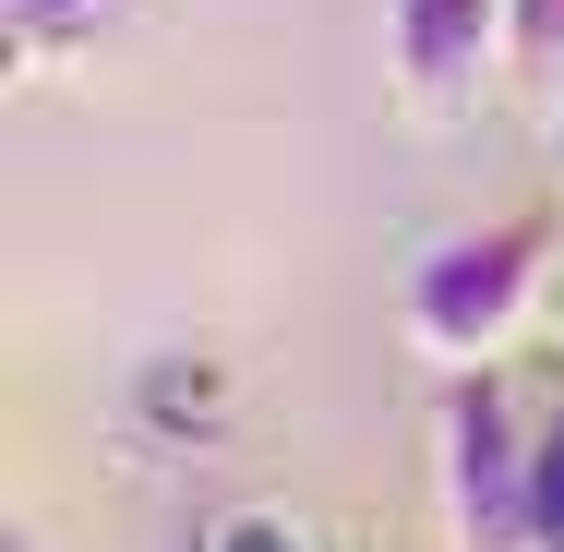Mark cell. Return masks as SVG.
Here are the masks:
<instances>
[{
	"mask_svg": "<svg viewBox=\"0 0 564 552\" xmlns=\"http://www.w3.org/2000/svg\"><path fill=\"white\" fill-rule=\"evenodd\" d=\"M541 552H564V421L541 444Z\"/></svg>",
	"mask_w": 564,
	"mask_h": 552,
	"instance_id": "5",
	"label": "cell"
},
{
	"mask_svg": "<svg viewBox=\"0 0 564 552\" xmlns=\"http://www.w3.org/2000/svg\"><path fill=\"white\" fill-rule=\"evenodd\" d=\"M505 73L541 109H564V0H505Z\"/></svg>",
	"mask_w": 564,
	"mask_h": 552,
	"instance_id": "4",
	"label": "cell"
},
{
	"mask_svg": "<svg viewBox=\"0 0 564 552\" xmlns=\"http://www.w3.org/2000/svg\"><path fill=\"white\" fill-rule=\"evenodd\" d=\"M384 61L409 120L480 109V73L505 61V0H384Z\"/></svg>",
	"mask_w": 564,
	"mask_h": 552,
	"instance_id": "3",
	"label": "cell"
},
{
	"mask_svg": "<svg viewBox=\"0 0 564 552\" xmlns=\"http://www.w3.org/2000/svg\"><path fill=\"white\" fill-rule=\"evenodd\" d=\"M73 12H97V0H12V24H73Z\"/></svg>",
	"mask_w": 564,
	"mask_h": 552,
	"instance_id": "6",
	"label": "cell"
},
{
	"mask_svg": "<svg viewBox=\"0 0 564 552\" xmlns=\"http://www.w3.org/2000/svg\"><path fill=\"white\" fill-rule=\"evenodd\" d=\"M433 493L456 552H541V444L492 360H456L433 397Z\"/></svg>",
	"mask_w": 564,
	"mask_h": 552,
	"instance_id": "1",
	"label": "cell"
},
{
	"mask_svg": "<svg viewBox=\"0 0 564 552\" xmlns=\"http://www.w3.org/2000/svg\"><path fill=\"white\" fill-rule=\"evenodd\" d=\"M553 240H564L553 205H517V217H480L456 240H433L421 277H409V348L445 360V372L456 360H492L505 336L529 325L541 277H553Z\"/></svg>",
	"mask_w": 564,
	"mask_h": 552,
	"instance_id": "2",
	"label": "cell"
}]
</instances>
